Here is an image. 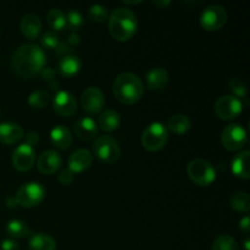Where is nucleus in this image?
<instances>
[{
  "instance_id": "1",
  "label": "nucleus",
  "mask_w": 250,
  "mask_h": 250,
  "mask_svg": "<svg viewBox=\"0 0 250 250\" xmlns=\"http://www.w3.org/2000/svg\"><path fill=\"white\" fill-rule=\"evenodd\" d=\"M45 65V54L36 44H23L14 53L11 67L23 78H31L42 72Z\"/></svg>"
},
{
  "instance_id": "2",
  "label": "nucleus",
  "mask_w": 250,
  "mask_h": 250,
  "mask_svg": "<svg viewBox=\"0 0 250 250\" xmlns=\"http://www.w3.org/2000/svg\"><path fill=\"white\" fill-rule=\"evenodd\" d=\"M138 27L137 16L128 7H117L109 17V31L114 39L126 42L134 36Z\"/></svg>"
},
{
  "instance_id": "3",
  "label": "nucleus",
  "mask_w": 250,
  "mask_h": 250,
  "mask_svg": "<svg viewBox=\"0 0 250 250\" xmlns=\"http://www.w3.org/2000/svg\"><path fill=\"white\" fill-rule=\"evenodd\" d=\"M112 90L115 98L120 103L131 105L141 99L144 93V87L138 76L131 72H124L116 77Z\"/></svg>"
},
{
  "instance_id": "4",
  "label": "nucleus",
  "mask_w": 250,
  "mask_h": 250,
  "mask_svg": "<svg viewBox=\"0 0 250 250\" xmlns=\"http://www.w3.org/2000/svg\"><path fill=\"white\" fill-rule=\"evenodd\" d=\"M187 175L189 180L194 182L195 185L207 187V186L211 185L215 181L216 171H215L214 166L209 161L197 158L188 163Z\"/></svg>"
},
{
  "instance_id": "5",
  "label": "nucleus",
  "mask_w": 250,
  "mask_h": 250,
  "mask_svg": "<svg viewBox=\"0 0 250 250\" xmlns=\"http://www.w3.org/2000/svg\"><path fill=\"white\" fill-rule=\"evenodd\" d=\"M93 153L105 164L116 163L121 155L119 143L114 137L105 134V136L98 137L93 143Z\"/></svg>"
},
{
  "instance_id": "6",
  "label": "nucleus",
  "mask_w": 250,
  "mask_h": 250,
  "mask_svg": "<svg viewBox=\"0 0 250 250\" xmlns=\"http://www.w3.org/2000/svg\"><path fill=\"white\" fill-rule=\"evenodd\" d=\"M168 138V131L161 122H153L143 131L141 143L146 150L158 151L165 146Z\"/></svg>"
},
{
  "instance_id": "7",
  "label": "nucleus",
  "mask_w": 250,
  "mask_h": 250,
  "mask_svg": "<svg viewBox=\"0 0 250 250\" xmlns=\"http://www.w3.org/2000/svg\"><path fill=\"white\" fill-rule=\"evenodd\" d=\"M227 21V11L221 5H210L200 14V26L208 32H216L225 26Z\"/></svg>"
},
{
  "instance_id": "8",
  "label": "nucleus",
  "mask_w": 250,
  "mask_h": 250,
  "mask_svg": "<svg viewBox=\"0 0 250 250\" xmlns=\"http://www.w3.org/2000/svg\"><path fill=\"white\" fill-rule=\"evenodd\" d=\"M44 197H45V189L38 182H29L21 186L15 195L19 205L24 208L36 207L43 202Z\"/></svg>"
},
{
  "instance_id": "9",
  "label": "nucleus",
  "mask_w": 250,
  "mask_h": 250,
  "mask_svg": "<svg viewBox=\"0 0 250 250\" xmlns=\"http://www.w3.org/2000/svg\"><path fill=\"white\" fill-rule=\"evenodd\" d=\"M248 141L246 129L237 124H231L221 132V143L227 150L236 151L246 146Z\"/></svg>"
},
{
  "instance_id": "10",
  "label": "nucleus",
  "mask_w": 250,
  "mask_h": 250,
  "mask_svg": "<svg viewBox=\"0 0 250 250\" xmlns=\"http://www.w3.org/2000/svg\"><path fill=\"white\" fill-rule=\"evenodd\" d=\"M214 109L220 119L233 120L243 111V103L234 95H224L216 100Z\"/></svg>"
},
{
  "instance_id": "11",
  "label": "nucleus",
  "mask_w": 250,
  "mask_h": 250,
  "mask_svg": "<svg viewBox=\"0 0 250 250\" xmlns=\"http://www.w3.org/2000/svg\"><path fill=\"white\" fill-rule=\"evenodd\" d=\"M12 165L17 171L26 172L31 170L36 161V151L28 144H21L12 153Z\"/></svg>"
},
{
  "instance_id": "12",
  "label": "nucleus",
  "mask_w": 250,
  "mask_h": 250,
  "mask_svg": "<svg viewBox=\"0 0 250 250\" xmlns=\"http://www.w3.org/2000/svg\"><path fill=\"white\" fill-rule=\"evenodd\" d=\"M81 104H82L84 111H87L88 114H99L105 104L104 94H103V92L99 88H87L82 93V95H81Z\"/></svg>"
},
{
  "instance_id": "13",
  "label": "nucleus",
  "mask_w": 250,
  "mask_h": 250,
  "mask_svg": "<svg viewBox=\"0 0 250 250\" xmlns=\"http://www.w3.org/2000/svg\"><path fill=\"white\" fill-rule=\"evenodd\" d=\"M54 111L62 117H70L77 110V102L71 93L60 90L53 99Z\"/></svg>"
},
{
  "instance_id": "14",
  "label": "nucleus",
  "mask_w": 250,
  "mask_h": 250,
  "mask_svg": "<svg viewBox=\"0 0 250 250\" xmlns=\"http://www.w3.org/2000/svg\"><path fill=\"white\" fill-rule=\"evenodd\" d=\"M62 164L61 155L55 150H45L41 154L37 161L38 170L44 175H53Z\"/></svg>"
},
{
  "instance_id": "15",
  "label": "nucleus",
  "mask_w": 250,
  "mask_h": 250,
  "mask_svg": "<svg viewBox=\"0 0 250 250\" xmlns=\"http://www.w3.org/2000/svg\"><path fill=\"white\" fill-rule=\"evenodd\" d=\"M93 160V156L90 151L87 149H77L71 154L68 158V170L73 173H80L87 170L90 166Z\"/></svg>"
},
{
  "instance_id": "16",
  "label": "nucleus",
  "mask_w": 250,
  "mask_h": 250,
  "mask_svg": "<svg viewBox=\"0 0 250 250\" xmlns=\"http://www.w3.org/2000/svg\"><path fill=\"white\" fill-rule=\"evenodd\" d=\"M22 137H23V129L19 124L15 122L0 124V143L15 144L21 141Z\"/></svg>"
},
{
  "instance_id": "17",
  "label": "nucleus",
  "mask_w": 250,
  "mask_h": 250,
  "mask_svg": "<svg viewBox=\"0 0 250 250\" xmlns=\"http://www.w3.org/2000/svg\"><path fill=\"white\" fill-rule=\"evenodd\" d=\"M73 129H75V133L77 134L78 138L84 139V141H90L98 134L97 122L90 117L78 119L73 126Z\"/></svg>"
},
{
  "instance_id": "18",
  "label": "nucleus",
  "mask_w": 250,
  "mask_h": 250,
  "mask_svg": "<svg viewBox=\"0 0 250 250\" xmlns=\"http://www.w3.org/2000/svg\"><path fill=\"white\" fill-rule=\"evenodd\" d=\"M249 150H243L234 156L232 160V172L236 177L242 178V180H248L250 177L249 171Z\"/></svg>"
},
{
  "instance_id": "19",
  "label": "nucleus",
  "mask_w": 250,
  "mask_h": 250,
  "mask_svg": "<svg viewBox=\"0 0 250 250\" xmlns=\"http://www.w3.org/2000/svg\"><path fill=\"white\" fill-rule=\"evenodd\" d=\"M21 31L23 36L28 39H36L39 36L42 29V21L37 15L28 14L24 15L21 20Z\"/></svg>"
},
{
  "instance_id": "20",
  "label": "nucleus",
  "mask_w": 250,
  "mask_h": 250,
  "mask_svg": "<svg viewBox=\"0 0 250 250\" xmlns=\"http://www.w3.org/2000/svg\"><path fill=\"white\" fill-rule=\"evenodd\" d=\"M168 73L165 68L155 67L146 73V84L151 90H163L167 85Z\"/></svg>"
},
{
  "instance_id": "21",
  "label": "nucleus",
  "mask_w": 250,
  "mask_h": 250,
  "mask_svg": "<svg viewBox=\"0 0 250 250\" xmlns=\"http://www.w3.org/2000/svg\"><path fill=\"white\" fill-rule=\"evenodd\" d=\"M50 139L54 146L59 149H67L72 143V133L65 126L54 127L50 132Z\"/></svg>"
},
{
  "instance_id": "22",
  "label": "nucleus",
  "mask_w": 250,
  "mask_h": 250,
  "mask_svg": "<svg viewBox=\"0 0 250 250\" xmlns=\"http://www.w3.org/2000/svg\"><path fill=\"white\" fill-rule=\"evenodd\" d=\"M82 63L76 55H66L59 61V71L63 77H73L81 71Z\"/></svg>"
},
{
  "instance_id": "23",
  "label": "nucleus",
  "mask_w": 250,
  "mask_h": 250,
  "mask_svg": "<svg viewBox=\"0 0 250 250\" xmlns=\"http://www.w3.org/2000/svg\"><path fill=\"white\" fill-rule=\"evenodd\" d=\"M120 124H121V117H120L119 112L111 109L102 112L99 120H98V125L100 128L106 132L115 131L120 126Z\"/></svg>"
},
{
  "instance_id": "24",
  "label": "nucleus",
  "mask_w": 250,
  "mask_h": 250,
  "mask_svg": "<svg viewBox=\"0 0 250 250\" xmlns=\"http://www.w3.org/2000/svg\"><path fill=\"white\" fill-rule=\"evenodd\" d=\"M31 250H56V242L53 237L45 233H36L29 239Z\"/></svg>"
},
{
  "instance_id": "25",
  "label": "nucleus",
  "mask_w": 250,
  "mask_h": 250,
  "mask_svg": "<svg viewBox=\"0 0 250 250\" xmlns=\"http://www.w3.org/2000/svg\"><path fill=\"white\" fill-rule=\"evenodd\" d=\"M166 128H167V131L173 132L176 134H183L190 128V121L186 115H173L168 119Z\"/></svg>"
},
{
  "instance_id": "26",
  "label": "nucleus",
  "mask_w": 250,
  "mask_h": 250,
  "mask_svg": "<svg viewBox=\"0 0 250 250\" xmlns=\"http://www.w3.org/2000/svg\"><path fill=\"white\" fill-rule=\"evenodd\" d=\"M5 231L11 238L15 239L24 238V237L31 234V229H28V226L20 220H11V221L7 222Z\"/></svg>"
},
{
  "instance_id": "27",
  "label": "nucleus",
  "mask_w": 250,
  "mask_h": 250,
  "mask_svg": "<svg viewBox=\"0 0 250 250\" xmlns=\"http://www.w3.org/2000/svg\"><path fill=\"white\" fill-rule=\"evenodd\" d=\"M229 205L237 211L248 212L250 210V198L249 194L246 192H234L229 197Z\"/></svg>"
},
{
  "instance_id": "28",
  "label": "nucleus",
  "mask_w": 250,
  "mask_h": 250,
  "mask_svg": "<svg viewBox=\"0 0 250 250\" xmlns=\"http://www.w3.org/2000/svg\"><path fill=\"white\" fill-rule=\"evenodd\" d=\"M46 22L54 31H62L66 26V16L60 9H50L46 14Z\"/></svg>"
},
{
  "instance_id": "29",
  "label": "nucleus",
  "mask_w": 250,
  "mask_h": 250,
  "mask_svg": "<svg viewBox=\"0 0 250 250\" xmlns=\"http://www.w3.org/2000/svg\"><path fill=\"white\" fill-rule=\"evenodd\" d=\"M211 250H238V244L233 237L229 234H221L214 241Z\"/></svg>"
},
{
  "instance_id": "30",
  "label": "nucleus",
  "mask_w": 250,
  "mask_h": 250,
  "mask_svg": "<svg viewBox=\"0 0 250 250\" xmlns=\"http://www.w3.org/2000/svg\"><path fill=\"white\" fill-rule=\"evenodd\" d=\"M50 100V95L45 90H36L28 97V104L33 109H43Z\"/></svg>"
},
{
  "instance_id": "31",
  "label": "nucleus",
  "mask_w": 250,
  "mask_h": 250,
  "mask_svg": "<svg viewBox=\"0 0 250 250\" xmlns=\"http://www.w3.org/2000/svg\"><path fill=\"white\" fill-rule=\"evenodd\" d=\"M88 16L92 21L97 22V23H102L107 19V9L99 4L92 5L89 7V11H88Z\"/></svg>"
},
{
  "instance_id": "32",
  "label": "nucleus",
  "mask_w": 250,
  "mask_h": 250,
  "mask_svg": "<svg viewBox=\"0 0 250 250\" xmlns=\"http://www.w3.org/2000/svg\"><path fill=\"white\" fill-rule=\"evenodd\" d=\"M66 16V24L70 27V29H72L73 32L76 29L80 28L81 26L83 24V17L81 15V12H78L77 10H70L67 11V14L65 15Z\"/></svg>"
},
{
  "instance_id": "33",
  "label": "nucleus",
  "mask_w": 250,
  "mask_h": 250,
  "mask_svg": "<svg viewBox=\"0 0 250 250\" xmlns=\"http://www.w3.org/2000/svg\"><path fill=\"white\" fill-rule=\"evenodd\" d=\"M41 43L42 45L45 46V48L48 49H56L60 42H59V37L56 36L55 32L48 31L42 36Z\"/></svg>"
},
{
  "instance_id": "34",
  "label": "nucleus",
  "mask_w": 250,
  "mask_h": 250,
  "mask_svg": "<svg viewBox=\"0 0 250 250\" xmlns=\"http://www.w3.org/2000/svg\"><path fill=\"white\" fill-rule=\"evenodd\" d=\"M229 89H231L236 95H238V97H246L247 85H246V83H244L243 80H241V78H237V77L232 78V80L229 81ZM236 95H234V97H236Z\"/></svg>"
},
{
  "instance_id": "35",
  "label": "nucleus",
  "mask_w": 250,
  "mask_h": 250,
  "mask_svg": "<svg viewBox=\"0 0 250 250\" xmlns=\"http://www.w3.org/2000/svg\"><path fill=\"white\" fill-rule=\"evenodd\" d=\"M73 175H75V173H73L72 171L66 168V170L61 171L60 175H59V181H60L62 185H70L73 181Z\"/></svg>"
},
{
  "instance_id": "36",
  "label": "nucleus",
  "mask_w": 250,
  "mask_h": 250,
  "mask_svg": "<svg viewBox=\"0 0 250 250\" xmlns=\"http://www.w3.org/2000/svg\"><path fill=\"white\" fill-rule=\"evenodd\" d=\"M1 250H20L19 244L12 239H4L1 242Z\"/></svg>"
},
{
  "instance_id": "37",
  "label": "nucleus",
  "mask_w": 250,
  "mask_h": 250,
  "mask_svg": "<svg viewBox=\"0 0 250 250\" xmlns=\"http://www.w3.org/2000/svg\"><path fill=\"white\" fill-rule=\"evenodd\" d=\"M239 229H241L242 232H244L246 234L249 233L250 231V221H249V217L248 216H244L243 219H241L239 221Z\"/></svg>"
},
{
  "instance_id": "38",
  "label": "nucleus",
  "mask_w": 250,
  "mask_h": 250,
  "mask_svg": "<svg viewBox=\"0 0 250 250\" xmlns=\"http://www.w3.org/2000/svg\"><path fill=\"white\" fill-rule=\"evenodd\" d=\"M38 141H39L38 134L34 133V132H31V133H28V136L26 137V144H28V146H31L32 148H33L34 144L38 143Z\"/></svg>"
},
{
  "instance_id": "39",
  "label": "nucleus",
  "mask_w": 250,
  "mask_h": 250,
  "mask_svg": "<svg viewBox=\"0 0 250 250\" xmlns=\"http://www.w3.org/2000/svg\"><path fill=\"white\" fill-rule=\"evenodd\" d=\"M68 43H70L71 45H77V44L80 43V36H78L77 33H75V32H72V33L68 36Z\"/></svg>"
},
{
  "instance_id": "40",
  "label": "nucleus",
  "mask_w": 250,
  "mask_h": 250,
  "mask_svg": "<svg viewBox=\"0 0 250 250\" xmlns=\"http://www.w3.org/2000/svg\"><path fill=\"white\" fill-rule=\"evenodd\" d=\"M42 76H43L44 80H51L54 76V70L53 68H43L42 70Z\"/></svg>"
},
{
  "instance_id": "41",
  "label": "nucleus",
  "mask_w": 250,
  "mask_h": 250,
  "mask_svg": "<svg viewBox=\"0 0 250 250\" xmlns=\"http://www.w3.org/2000/svg\"><path fill=\"white\" fill-rule=\"evenodd\" d=\"M6 205H7V208H10V209H15V208L19 207V203H17L16 198L10 197L6 199Z\"/></svg>"
},
{
  "instance_id": "42",
  "label": "nucleus",
  "mask_w": 250,
  "mask_h": 250,
  "mask_svg": "<svg viewBox=\"0 0 250 250\" xmlns=\"http://www.w3.org/2000/svg\"><path fill=\"white\" fill-rule=\"evenodd\" d=\"M154 5H156L158 7H167L168 5L171 4V1H168V0H165V1H159V0H155V1H153Z\"/></svg>"
},
{
  "instance_id": "43",
  "label": "nucleus",
  "mask_w": 250,
  "mask_h": 250,
  "mask_svg": "<svg viewBox=\"0 0 250 250\" xmlns=\"http://www.w3.org/2000/svg\"><path fill=\"white\" fill-rule=\"evenodd\" d=\"M243 244H244V248H246V250H249V244H250V241H249L248 238L244 239Z\"/></svg>"
},
{
  "instance_id": "44",
  "label": "nucleus",
  "mask_w": 250,
  "mask_h": 250,
  "mask_svg": "<svg viewBox=\"0 0 250 250\" xmlns=\"http://www.w3.org/2000/svg\"><path fill=\"white\" fill-rule=\"evenodd\" d=\"M126 4H141L142 1H125Z\"/></svg>"
}]
</instances>
